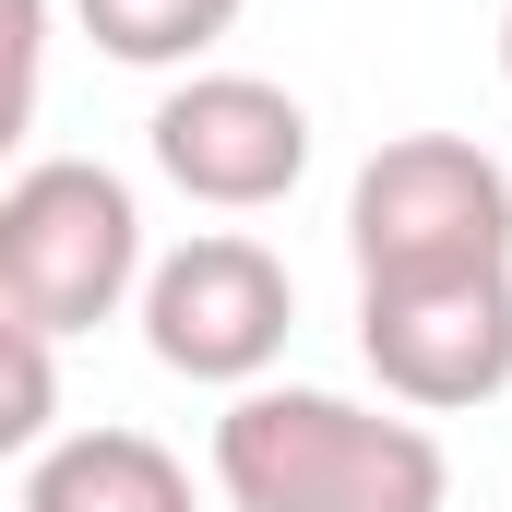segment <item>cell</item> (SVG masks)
Here are the masks:
<instances>
[{
	"instance_id": "6",
	"label": "cell",
	"mask_w": 512,
	"mask_h": 512,
	"mask_svg": "<svg viewBox=\"0 0 512 512\" xmlns=\"http://www.w3.org/2000/svg\"><path fill=\"white\" fill-rule=\"evenodd\" d=\"M143 143L215 215H262V203H286L310 179V108L286 84H262V72H191V84H167Z\"/></svg>"
},
{
	"instance_id": "2",
	"label": "cell",
	"mask_w": 512,
	"mask_h": 512,
	"mask_svg": "<svg viewBox=\"0 0 512 512\" xmlns=\"http://www.w3.org/2000/svg\"><path fill=\"white\" fill-rule=\"evenodd\" d=\"M143 203L120 167L96 155H36L0 191V322L36 334H96L120 322V298H143Z\"/></svg>"
},
{
	"instance_id": "9",
	"label": "cell",
	"mask_w": 512,
	"mask_h": 512,
	"mask_svg": "<svg viewBox=\"0 0 512 512\" xmlns=\"http://www.w3.org/2000/svg\"><path fill=\"white\" fill-rule=\"evenodd\" d=\"M48 346H60V334H36V322H0V453H12V465H36V453L60 441V429H48V417H60Z\"/></svg>"
},
{
	"instance_id": "5",
	"label": "cell",
	"mask_w": 512,
	"mask_h": 512,
	"mask_svg": "<svg viewBox=\"0 0 512 512\" xmlns=\"http://www.w3.org/2000/svg\"><path fill=\"white\" fill-rule=\"evenodd\" d=\"M358 358L382 370L393 405L453 417L512 393V262L501 274H417V286H358Z\"/></svg>"
},
{
	"instance_id": "3",
	"label": "cell",
	"mask_w": 512,
	"mask_h": 512,
	"mask_svg": "<svg viewBox=\"0 0 512 512\" xmlns=\"http://www.w3.org/2000/svg\"><path fill=\"white\" fill-rule=\"evenodd\" d=\"M346 251H358V286L501 274L512 262V167L465 131H393L346 191Z\"/></svg>"
},
{
	"instance_id": "4",
	"label": "cell",
	"mask_w": 512,
	"mask_h": 512,
	"mask_svg": "<svg viewBox=\"0 0 512 512\" xmlns=\"http://www.w3.org/2000/svg\"><path fill=\"white\" fill-rule=\"evenodd\" d=\"M286 322H298V286L286 262L239 239V227H203L143 274V346L155 370L179 382H215V393H251L274 358H286Z\"/></svg>"
},
{
	"instance_id": "7",
	"label": "cell",
	"mask_w": 512,
	"mask_h": 512,
	"mask_svg": "<svg viewBox=\"0 0 512 512\" xmlns=\"http://www.w3.org/2000/svg\"><path fill=\"white\" fill-rule=\"evenodd\" d=\"M12 512H191V465L143 429H72L12 477Z\"/></svg>"
},
{
	"instance_id": "1",
	"label": "cell",
	"mask_w": 512,
	"mask_h": 512,
	"mask_svg": "<svg viewBox=\"0 0 512 512\" xmlns=\"http://www.w3.org/2000/svg\"><path fill=\"white\" fill-rule=\"evenodd\" d=\"M215 489L239 512H441L453 453L429 417H382L310 382H251L215 417Z\"/></svg>"
},
{
	"instance_id": "10",
	"label": "cell",
	"mask_w": 512,
	"mask_h": 512,
	"mask_svg": "<svg viewBox=\"0 0 512 512\" xmlns=\"http://www.w3.org/2000/svg\"><path fill=\"white\" fill-rule=\"evenodd\" d=\"M501 72H512V12H501Z\"/></svg>"
},
{
	"instance_id": "8",
	"label": "cell",
	"mask_w": 512,
	"mask_h": 512,
	"mask_svg": "<svg viewBox=\"0 0 512 512\" xmlns=\"http://www.w3.org/2000/svg\"><path fill=\"white\" fill-rule=\"evenodd\" d=\"M84 12V36L131 60V72H179V60H203L227 24H239V0H72Z\"/></svg>"
}]
</instances>
